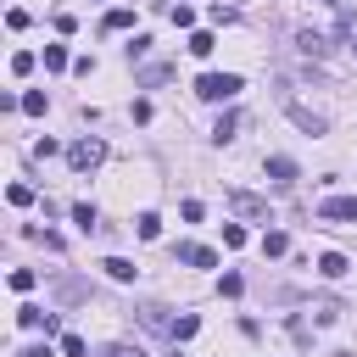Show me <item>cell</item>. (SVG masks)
<instances>
[{
    "instance_id": "12",
    "label": "cell",
    "mask_w": 357,
    "mask_h": 357,
    "mask_svg": "<svg viewBox=\"0 0 357 357\" xmlns=\"http://www.w3.org/2000/svg\"><path fill=\"white\" fill-rule=\"evenodd\" d=\"M134 235H140V240H157V235H162V218H157V212H140V218H134Z\"/></svg>"
},
{
    "instance_id": "11",
    "label": "cell",
    "mask_w": 357,
    "mask_h": 357,
    "mask_svg": "<svg viewBox=\"0 0 357 357\" xmlns=\"http://www.w3.org/2000/svg\"><path fill=\"white\" fill-rule=\"evenodd\" d=\"M296 45H301L307 56H324V51H330V39H324V34H312V28H301V34H296Z\"/></svg>"
},
{
    "instance_id": "13",
    "label": "cell",
    "mask_w": 357,
    "mask_h": 357,
    "mask_svg": "<svg viewBox=\"0 0 357 357\" xmlns=\"http://www.w3.org/2000/svg\"><path fill=\"white\" fill-rule=\"evenodd\" d=\"M285 251H290V235H279V229L262 235V257H285Z\"/></svg>"
},
{
    "instance_id": "7",
    "label": "cell",
    "mask_w": 357,
    "mask_h": 357,
    "mask_svg": "<svg viewBox=\"0 0 357 357\" xmlns=\"http://www.w3.org/2000/svg\"><path fill=\"white\" fill-rule=\"evenodd\" d=\"M101 268H106V274H112V279H117V285H134V279H140V268H134V262H128V257H106V262H101Z\"/></svg>"
},
{
    "instance_id": "27",
    "label": "cell",
    "mask_w": 357,
    "mask_h": 357,
    "mask_svg": "<svg viewBox=\"0 0 357 357\" xmlns=\"http://www.w3.org/2000/svg\"><path fill=\"white\" fill-rule=\"evenodd\" d=\"M17 357H51V346H34V352H17Z\"/></svg>"
},
{
    "instance_id": "4",
    "label": "cell",
    "mask_w": 357,
    "mask_h": 357,
    "mask_svg": "<svg viewBox=\"0 0 357 357\" xmlns=\"http://www.w3.org/2000/svg\"><path fill=\"white\" fill-rule=\"evenodd\" d=\"M173 262H190V268H218V251H212V246H196V240H178V246H173Z\"/></svg>"
},
{
    "instance_id": "9",
    "label": "cell",
    "mask_w": 357,
    "mask_h": 357,
    "mask_svg": "<svg viewBox=\"0 0 357 357\" xmlns=\"http://www.w3.org/2000/svg\"><path fill=\"white\" fill-rule=\"evenodd\" d=\"M285 112H290L307 134H324V117H319V112H307V106H296V101H285Z\"/></svg>"
},
{
    "instance_id": "28",
    "label": "cell",
    "mask_w": 357,
    "mask_h": 357,
    "mask_svg": "<svg viewBox=\"0 0 357 357\" xmlns=\"http://www.w3.org/2000/svg\"><path fill=\"white\" fill-rule=\"evenodd\" d=\"M330 6H335V0H330Z\"/></svg>"
},
{
    "instance_id": "3",
    "label": "cell",
    "mask_w": 357,
    "mask_h": 357,
    "mask_svg": "<svg viewBox=\"0 0 357 357\" xmlns=\"http://www.w3.org/2000/svg\"><path fill=\"white\" fill-rule=\"evenodd\" d=\"M319 223H357V196H330L319 207Z\"/></svg>"
},
{
    "instance_id": "10",
    "label": "cell",
    "mask_w": 357,
    "mask_h": 357,
    "mask_svg": "<svg viewBox=\"0 0 357 357\" xmlns=\"http://www.w3.org/2000/svg\"><path fill=\"white\" fill-rule=\"evenodd\" d=\"M346 268H352V262H346L341 251H324V257H319V274H324V279H341Z\"/></svg>"
},
{
    "instance_id": "26",
    "label": "cell",
    "mask_w": 357,
    "mask_h": 357,
    "mask_svg": "<svg viewBox=\"0 0 357 357\" xmlns=\"http://www.w3.org/2000/svg\"><path fill=\"white\" fill-rule=\"evenodd\" d=\"M101 357H146V352H140V346H106Z\"/></svg>"
},
{
    "instance_id": "25",
    "label": "cell",
    "mask_w": 357,
    "mask_h": 357,
    "mask_svg": "<svg viewBox=\"0 0 357 357\" xmlns=\"http://www.w3.org/2000/svg\"><path fill=\"white\" fill-rule=\"evenodd\" d=\"M12 73H17V78L34 73V51H17V56H12Z\"/></svg>"
},
{
    "instance_id": "19",
    "label": "cell",
    "mask_w": 357,
    "mask_h": 357,
    "mask_svg": "<svg viewBox=\"0 0 357 357\" xmlns=\"http://www.w3.org/2000/svg\"><path fill=\"white\" fill-rule=\"evenodd\" d=\"M34 279H39L34 268H12V290H34Z\"/></svg>"
},
{
    "instance_id": "1",
    "label": "cell",
    "mask_w": 357,
    "mask_h": 357,
    "mask_svg": "<svg viewBox=\"0 0 357 357\" xmlns=\"http://www.w3.org/2000/svg\"><path fill=\"white\" fill-rule=\"evenodd\" d=\"M240 89H246L240 73H201V78H196V95H201V101H235Z\"/></svg>"
},
{
    "instance_id": "8",
    "label": "cell",
    "mask_w": 357,
    "mask_h": 357,
    "mask_svg": "<svg viewBox=\"0 0 357 357\" xmlns=\"http://www.w3.org/2000/svg\"><path fill=\"white\" fill-rule=\"evenodd\" d=\"M268 178H274V185H296V162L290 157H268Z\"/></svg>"
},
{
    "instance_id": "5",
    "label": "cell",
    "mask_w": 357,
    "mask_h": 357,
    "mask_svg": "<svg viewBox=\"0 0 357 357\" xmlns=\"http://www.w3.org/2000/svg\"><path fill=\"white\" fill-rule=\"evenodd\" d=\"M140 324H146L151 335H173L178 319H168V307H140Z\"/></svg>"
},
{
    "instance_id": "21",
    "label": "cell",
    "mask_w": 357,
    "mask_h": 357,
    "mask_svg": "<svg viewBox=\"0 0 357 357\" xmlns=\"http://www.w3.org/2000/svg\"><path fill=\"white\" fill-rule=\"evenodd\" d=\"M6 201H12V207H34V190H28V185H12Z\"/></svg>"
},
{
    "instance_id": "2",
    "label": "cell",
    "mask_w": 357,
    "mask_h": 357,
    "mask_svg": "<svg viewBox=\"0 0 357 357\" xmlns=\"http://www.w3.org/2000/svg\"><path fill=\"white\" fill-rule=\"evenodd\" d=\"M101 162H106V146H101V140H89V134L67 146V168H73V173H95Z\"/></svg>"
},
{
    "instance_id": "16",
    "label": "cell",
    "mask_w": 357,
    "mask_h": 357,
    "mask_svg": "<svg viewBox=\"0 0 357 357\" xmlns=\"http://www.w3.org/2000/svg\"><path fill=\"white\" fill-rule=\"evenodd\" d=\"M73 223H78V229L89 235V229H95V223H101V218H95V207H89V201H78V207H73Z\"/></svg>"
},
{
    "instance_id": "23",
    "label": "cell",
    "mask_w": 357,
    "mask_h": 357,
    "mask_svg": "<svg viewBox=\"0 0 357 357\" xmlns=\"http://www.w3.org/2000/svg\"><path fill=\"white\" fill-rule=\"evenodd\" d=\"M23 112H28V117H39V112H45V95H39V89H28V95H23Z\"/></svg>"
},
{
    "instance_id": "14",
    "label": "cell",
    "mask_w": 357,
    "mask_h": 357,
    "mask_svg": "<svg viewBox=\"0 0 357 357\" xmlns=\"http://www.w3.org/2000/svg\"><path fill=\"white\" fill-rule=\"evenodd\" d=\"M240 123H246L240 112H223V117H218V128H212V140H235V128H240Z\"/></svg>"
},
{
    "instance_id": "15",
    "label": "cell",
    "mask_w": 357,
    "mask_h": 357,
    "mask_svg": "<svg viewBox=\"0 0 357 357\" xmlns=\"http://www.w3.org/2000/svg\"><path fill=\"white\" fill-rule=\"evenodd\" d=\"M212 51H218V39H212L207 28H196V34H190V56H212Z\"/></svg>"
},
{
    "instance_id": "17",
    "label": "cell",
    "mask_w": 357,
    "mask_h": 357,
    "mask_svg": "<svg viewBox=\"0 0 357 357\" xmlns=\"http://www.w3.org/2000/svg\"><path fill=\"white\" fill-rule=\"evenodd\" d=\"M196 330H201V319H196V312H185V319H178V324H173V341H190Z\"/></svg>"
},
{
    "instance_id": "24",
    "label": "cell",
    "mask_w": 357,
    "mask_h": 357,
    "mask_svg": "<svg viewBox=\"0 0 357 357\" xmlns=\"http://www.w3.org/2000/svg\"><path fill=\"white\" fill-rule=\"evenodd\" d=\"M128 23H134V12H128V6H117V12H106V28H128Z\"/></svg>"
},
{
    "instance_id": "6",
    "label": "cell",
    "mask_w": 357,
    "mask_h": 357,
    "mask_svg": "<svg viewBox=\"0 0 357 357\" xmlns=\"http://www.w3.org/2000/svg\"><path fill=\"white\" fill-rule=\"evenodd\" d=\"M229 201H235V212H246V218H268V201L251 196V190H229Z\"/></svg>"
},
{
    "instance_id": "22",
    "label": "cell",
    "mask_w": 357,
    "mask_h": 357,
    "mask_svg": "<svg viewBox=\"0 0 357 357\" xmlns=\"http://www.w3.org/2000/svg\"><path fill=\"white\" fill-rule=\"evenodd\" d=\"M89 346H84V335H62V357H84Z\"/></svg>"
},
{
    "instance_id": "20",
    "label": "cell",
    "mask_w": 357,
    "mask_h": 357,
    "mask_svg": "<svg viewBox=\"0 0 357 357\" xmlns=\"http://www.w3.org/2000/svg\"><path fill=\"white\" fill-rule=\"evenodd\" d=\"M240 290H246L240 274H223V279H218V296H240Z\"/></svg>"
},
{
    "instance_id": "18",
    "label": "cell",
    "mask_w": 357,
    "mask_h": 357,
    "mask_svg": "<svg viewBox=\"0 0 357 357\" xmlns=\"http://www.w3.org/2000/svg\"><path fill=\"white\" fill-rule=\"evenodd\" d=\"M45 67H51V73L67 67V51H62V45H45Z\"/></svg>"
}]
</instances>
